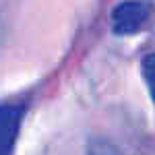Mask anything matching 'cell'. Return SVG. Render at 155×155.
Returning <instances> with one entry per match:
<instances>
[{
	"instance_id": "obj_1",
	"label": "cell",
	"mask_w": 155,
	"mask_h": 155,
	"mask_svg": "<svg viewBox=\"0 0 155 155\" xmlns=\"http://www.w3.org/2000/svg\"><path fill=\"white\" fill-rule=\"evenodd\" d=\"M149 21V8L139 0H124L112 11V31L116 35H134Z\"/></svg>"
},
{
	"instance_id": "obj_2",
	"label": "cell",
	"mask_w": 155,
	"mask_h": 155,
	"mask_svg": "<svg viewBox=\"0 0 155 155\" xmlns=\"http://www.w3.org/2000/svg\"><path fill=\"white\" fill-rule=\"evenodd\" d=\"M25 107L15 104L0 106V155H12L17 137L21 130Z\"/></svg>"
},
{
	"instance_id": "obj_3",
	"label": "cell",
	"mask_w": 155,
	"mask_h": 155,
	"mask_svg": "<svg viewBox=\"0 0 155 155\" xmlns=\"http://www.w3.org/2000/svg\"><path fill=\"white\" fill-rule=\"evenodd\" d=\"M141 71H143V79H145L147 89H149V95H151V99L155 104V52L153 54H147L143 58Z\"/></svg>"
},
{
	"instance_id": "obj_4",
	"label": "cell",
	"mask_w": 155,
	"mask_h": 155,
	"mask_svg": "<svg viewBox=\"0 0 155 155\" xmlns=\"http://www.w3.org/2000/svg\"><path fill=\"white\" fill-rule=\"evenodd\" d=\"M87 155H122V153L107 141H93L87 149Z\"/></svg>"
}]
</instances>
